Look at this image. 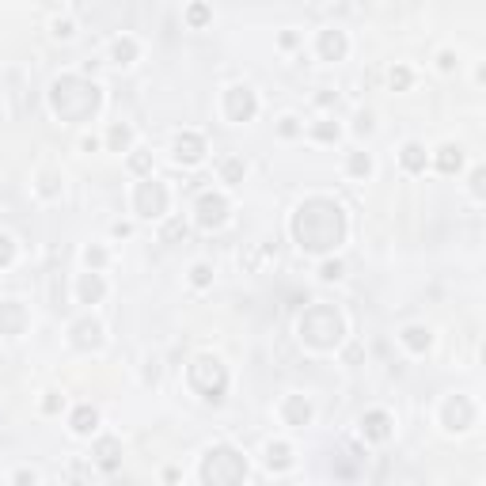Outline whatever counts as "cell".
I'll list each match as a JSON object with an SVG mask.
<instances>
[{"instance_id": "cell-3", "label": "cell", "mask_w": 486, "mask_h": 486, "mask_svg": "<svg viewBox=\"0 0 486 486\" xmlns=\"http://www.w3.org/2000/svg\"><path fill=\"white\" fill-rule=\"evenodd\" d=\"M342 330L346 323L330 304H315L301 315V338L308 346H315V350H335L342 342Z\"/></svg>"}, {"instance_id": "cell-6", "label": "cell", "mask_w": 486, "mask_h": 486, "mask_svg": "<svg viewBox=\"0 0 486 486\" xmlns=\"http://www.w3.org/2000/svg\"><path fill=\"white\" fill-rule=\"evenodd\" d=\"M133 206H137V213H141V217H164L167 213V190H164V183H156V179L137 183Z\"/></svg>"}, {"instance_id": "cell-23", "label": "cell", "mask_w": 486, "mask_h": 486, "mask_svg": "<svg viewBox=\"0 0 486 486\" xmlns=\"http://www.w3.org/2000/svg\"><path fill=\"white\" fill-rule=\"evenodd\" d=\"M243 171H247V167H243V160H236V156L221 164V179H224V183H232V186L243 183Z\"/></svg>"}, {"instance_id": "cell-13", "label": "cell", "mask_w": 486, "mask_h": 486, "mask_svg": "<svg viewBox=\"0 0 486 486\" xmlns=\"http://www.w3.org/2000/svg\"><path fill=\"white\" fill-rule=\"evenodd\" d=\"M361 426H364V437H369V441H387V437H392V418H387L384 410H369Z\"/></svg>"}, {"instance_id": "cell-20", "label": "cell", "mask_w": 486, "mask_h": 486, "mask_svg": "<svg viewBox=\"0 0 486 486\" xmlns=\"http://www.w3.org/2000/svg\"><path fill=\"white\" fill-rule=\"evenodd\" d=\"M460 164H464V156H460V149H456V144H444V149L437 152V167H441L444 175H452Z\"/></svg>"}, {"instance_id": "cell-1", "label": "cell", "mask_w": 486, "mask_h": 486, "mask_svg": "<svg viewBox=\"0 0 486 486\" xmlns=\"http://www.w3.org/2000/svg\"><path fill=\"white\" fill-rule=\"evenodd\" d=\"M293 240L312 255L335 251L346 240V213L330 198H308L293 213Z\"/></svg>"}, {"instance_id": "cell-34", "label": "cell", "mask_w": 486, "mask_h": 486, "mask_svg": "<svg viewBox=\"0 0 486 486\" xmlns=\"http://www.w3.org/2000/svg\"><path fill=\"white\" fill-rule=\"evenodd\" d=\"M129 167H133V171H149V156H144V152H137V156L129 160Z\"/></svg>"}, {"instance_id": "cell-11", "label": "cell", "mask_w": 486, "mask_h": 486, "mask_svg": "<svg viewBox=\"0 0 486 486\" xmlns=\"http://www.w3.org/2000/svg\"><path fill=\"white\" fill-rule=\"evenodd\" d=\"M23 323H27L23 304H15V301L0 304V335H23Z\"/></svg>"}, {"instance_id": "cell-31", "label": "cell", "mask_w": 486, "mask_h": 486, "mask_svg": "<svg viewBox=\"0 0 486 486\" xmlns=\"http://www.w3.org/2000/svg\"><path fill=\"white\" fill-rule=\"evenodd\" d=\"M209 278H213L209 266H194V285H209Z\"/></svg>"}, {"instance_id": "cell-38", "label": "cell", "mask_w": 486, "mask_h": 486, "mask_svg": "<svg viewBox=\"0 0 486 486\" xmlns=\"http://www.w3.org/2000/svg\"><path fill=\"white\" fill-rule=\"evenodd\" d=\"M72 4H87V0H72Z\"/></svg>"}, {"instance_id": "cell-14", "label": "cell", "mask_w": 486, "mask_h": 486, "mask_svg": "<svg viewBox=\"0 0 486 486\" xmlns=\"http://www.w3.org/2000/svg\"><path fill=\"white\" fill-rule=\"evenodd\" d=\"M281 414H285L289 426H308V418H312V407H308L304 395H289L285 407H281Z\"/></svg>"}, {"instance_id": "cell-2", "label": "cell", "mask_w": 486, "mask_h": 486, "mask_svg": "<svg viewBox=\"0 0 486 486\" xmlns=\"http://www.w3.org/2000/svg\"><path fill=\"white\" fill-rule=\"evenodd\" d=\"M50 107L61 122H84L99 107V87L80 76H61L50 92Z\"/></svg>"}, {"instance_id": "cell-10", "label": "cell", "mask_w": 486, "mask_h": 486, "mask_svg": "<svg viewBox=\"0 0 486 486\" xmlns=\"http://www.w3.org/2000/svg\"><path fill=\"white\" fill-rule=\"evenodd\" d=\"M99 342H103V327L95 319H80L76 327H72V346H76V350H95Z\"/></svg>"}, {"instance_id": "cell-30", "label": "cell", "mask_w": 486, "mask_h": 486, "mask_svg": "<svg viewBox=\"0 0 486 486\" xmlns=\"http://www.w3.org/2000/svg\"><path fill=\"white\" fill-rule=\"evenodd\" d=\"M12 255H15L12 240H8V236H0V266H8V262H12Z\"/></svg>"}, {"instance_id": "cell-36", "label": "cell", "mask_w": 486, "mask_h": 486, "mask_svg": "<svg viewBox=\"0 0 486 486\" xmlns=\"http://www.w3.org/2000/svg\"><path fill=\"white\" fill-rule=\"evenodd\" d=\"M315 133H319L323 141H330V137H338V129H335V126H319V129H315Z\"/></svg>"}, {"instance_id": "cell-24", "label": "cell", "mask_w": 486, "mask_h": 486, "mask_svg": "<svg viewBox=\"0 0 486 486\" xmlns=\"http://www.w3.org/2000/svg\"><path fill=\"white\" fill-rule=\"evenodd\" d=\"M133 58H137V42H133V38H118V42H115V61L129 65Z\"/></svg>"}, {"instance_id": "cell-9", "label": "cell", "mask_w": 486, "mask_h": 486, "mask_svg": "<svg viewBox=\"0 0 486 486\" xmlns=\"http://www.w3.org/2000/svg\"><path fill=\"white\" fill-rule=\"evenodd\" d=\"M444 426L449 429H471L475 426V407H471V399H464V395H456V399H449L444 403Z\"/></svg>"}, {"instance_id": "cell-28", "label": "cell", "mask_w": 486, "mask_h": 486, "mask_svg": "<svg viewBox=\"0 0 486 486\" xmlns=\"http://www.w3.org/2000/svg\"><path fill=\"white\" fill-rule=\"evenodd\" d=\"M350 171L353 175H369L372 171V160L364 156V152H353V156H350Z\"/></svg>"}, {"instance_id": "cell-33", "label": "cell", "mask_w": 486, "mask_h": 486, "mask_svg": "<svg viewBox=\"0 0 486 486\" xmlns=\"http://www.w3.org/2000/svg\"><path fill=\"white\" fill-rule=\"evenodd\" d=\"M323 278H327V281L342 278V262H327V266H323Z\"/></svg>"}, {"instance_id": "cell-29", "label": "cell", "mask_w": 486, "mask_h": 486, "mask_svg": "<svg viewBox=\"0 0 486 486\" xmlns=\"http://www.w3.org/2000/svg\"><path fill=\"white\" fill-rule=\"evenodd\" d=\"M186 19H190V23H194V27H201V23H206V19H209V8H206V4H194V8H190V12H186Z\"/></svg>"}, {"instance_id": "cell-8", "label": "cell", "mask_w": 486, "mask_h": 486, "mask_svg": "<svg viewBox=\"0 0 486 486\" xmlns=\"http://www.w3.org/2000/svg\"><path fill=\"white\" fill-rule=\"evenodd\" d=\"M224 217H228V201L221 194H201L198 198V224L201 228H217V224H224Z\"/></svg>"}, {"instance_id": "cell-37", "label": "cell", "mask_w": 486, "mask_h": 486, "mask_svg": "<svg viewBox=\"0 0 486 486\" xmlns=\"http://www.w3.org/2000/svg\"><path fill=\"white\" fill-rule=\"evenodd\" d=\"M471 190H475V194H483V171H475V175H471Z\"/></svg>"}, {"instance_id": "cell-25", "label": "cell", "mask_w": 486, "mask_h": 486, "mask_svg": "<svg viewBox=\"0 0 486 486\" xmlns=\"http://www.w3.org/2000/svg\"><path fill=\"white\" fill-rule=\"evenodd\" d=\"M183 236H186V224L183 221H167L164 232H160V240H164V243H175V240H183Z\"/></svg>"}, {"instance_id": "cell-26", "label": "cell", "mask_w": 486, "mask_h": 486, "mask_svg": "<svg viewBox=\"0 0 486 486\" xmlns=\"http://www.w3.org/2000/svg\"><path fill=\"white\" fill-rule=\"evenodd\" d=\"M387 84H392L395 92H407V87H410V69H403V65H399V69H392V76H387Z\"/></svg>"}, {"instance_id": "cell-17", "label": "cell", "mask_w": 486, "mask_h": 486, "mask_svg": "<svg viewBox=\"0 0 486 486\" xmlns=\"http://www.w3.org/2000/svg\"><path fill=\"white\" fill-rule=\"evenodd\" d=\"M403 167H407V171H426V149L422 144H403Z\"/></svg>"}, {"instance_id": "cell-19", "label": "cell", "mask_w": 486, "mask_h": 486, "mask_svg": "<svg viewBox=\"0 0 486 486\" xmlns=\"http://www.w3.org/2000/svg\"><path fill=\"white\" fill-rule=\"evenodd\" d=\"M266 464H270L274 471H285V467L293 464V452H289V444H270V449H266Z\"/></svg>"}, {"instance_id": "cell-22", "label": "cell", "mask_w": 486, "mask_h": 486, "mask_svg": "<svg viewBox=\"0 0 486 486\" xmlns=\"http://www.w3.org/2000/svg\"><path fill=\"white\" fill-rule=\"evenodd\" d=\"M80 296H84L87 304H95L103 296V281H99V274H87L84 281H80Z\"/></svg>"}, {"instance_id": "cell-32", "label": "cell", "mask_w": 486, "mask_h": 486, "mask_svg": "<svg viewBox=\"0 0 486 486\" xmlns=\"http://www.w3.org/2000/svg\"><path fill=\"white\" fill-rule=\"evenodd\" d=\"M42 410H46V414H58V410H61V399H58V392H50V395H46Z\"/></svg>"}, {"instance_id": "cell-27", "label": "cell", "mask_w": 486, "mask_h": 486, "mask_svg": "<svg viewBox=\"0 0 486 486\" xmlns=\"http://www.w3.org/2000/svg\"><path fill=\"white\" fill-rule=\"evenodd\" d=\"M107 141H110V149H126V144H129V126H115V129H110V137H107Z\"/></svg>"}, {"instance_id": "cell-12", "label": "cell", "mask_w": 486, "mask_h": 486, "mask_svg": "<svg viewBox=\"0 0 486 486\" xmlns=\"http://www.w3.org/2000/svg\"><path fill=\"white\" fill-rule=\"evenodd\" d=\"M201 152H206V141H201L198 133H183L179 141H175V160H179V164H198Z\"/></svg>"}, {"instance_id": "cell-15", "label": "cell", "mask_w": 486, "mask_h": 486, "mask_svg": "<svg viewBox=\"0 0 486 486\" xmlns=\"http://www.w3.org/2000/svg\"><path fill=\"white\" fill-rule=\"evenodd\" d=\"M319 53H323V61H338L346 53V35L342 31H323L319 35Z\"/></svg>"}, {"instance_id": "cell-7", "label": "cell", "mask_w": 486, "mask_h": 486, "mask_svg": "<svg viewBox=\"0 0 486 486\" xmlns=\"http://www.w3.org/2000/svg\"><path fill=\"white\" fill-rule=\"evenodd\" d=\"M224 115L232 122H251L255 118V92L243 87V84L228 87V92H224Z\"/></svg>"}, {"instance_id": "cell-18", "label": "cell", "mask_w": 486, "mask_h": 486, "mask_svg": "<svg viewBox=\"0 0 486 486\" xmlns=\"http://www.w3.org/2000/svg\"><path fill=\"white\" fill-rule=\"evenodd\" d=\"M95 426H99V414H95L92 407H76V414H72V433H92Z\"/></svg>"}, {"instance_id": "cell-16", "label": "cell", "mask_w": 486, "mask_h": 486, "mask_svg": "<svg viewBox=\"0 0 486 486\" xmlns=\"http://www.w3.org/2000/svg\"><path fill=\"white\" fill-rule=\"evenodd\" d=\"M118 456H122V449H118L115 437H103V441L95 444V464H99L103 471H115V467H118Z\"/></svg>"}, {"instance_id": "cell-5", "label": "cell", "mask_w": 486, "mask_h": 486, "mask_svg": "<svg viewBox=\"0 0 486 486\" xmlns=\"http://www.w3.org/2000/svg\"><path fill=\"white\" fill-rule=\"evenodd\" d=\"M190 387L201 395V399H209V403H221L224 399V392H228V369H224L221 361L213 358V353H201V358H194L190 361Z\"/></svg>"}, {"instance_id": "cell-21", "label": "cell", "mask_w": 486, "mask_h": 486, "mask_svg": "<svg viewBox=\"0 0 486 486\" xmlns=\"http://www.w3.org/2000/svg\"><path fill=\"white\" fill-rule=\"evenodd\" d=\"M403 342H407L414 353H422V350H429V330L426 327H407L403 330Z\"/></svg>"}, {"instance_id": "cell-35", "label": "cell", "mask_w": 486, "mask_h": 486, "mask_svg": "<svg viewBox=\"0 0 486 486\" xmlns=\"http://www.w3.org/2000/svg\"><path fill=\"white\" fill-rule=\"evenodd\" d=\"M281 133L293 137V133H296V118H281Z\"/></svg>"}, {"instance_id": "cell-4", "label": "cell", "mask_w": 486, "mask_h": 486, "mask_svg": "<svg viewBox=\"0 0 486 486\" xmlns=\"http://www.w3.org/2000/svg\"><path fill=\"white\" fill-rule=\"evenodd\" d=\"M243 479H247V460H243L236 449L217 444V449L206 452V460H201V483L232 486V483H243Z\"/></svg>"}]
</instances>
